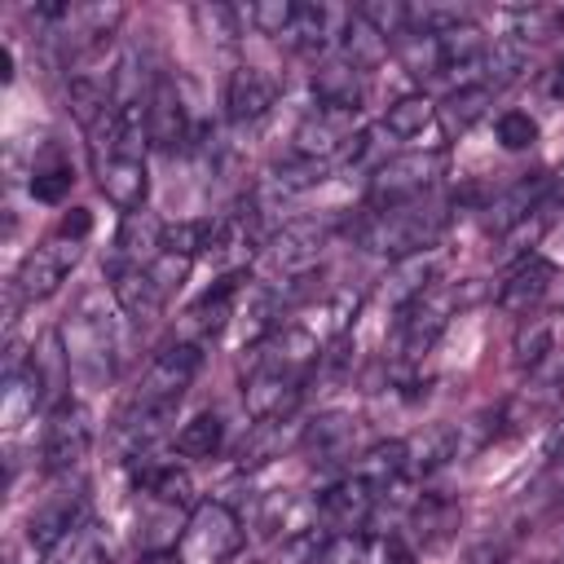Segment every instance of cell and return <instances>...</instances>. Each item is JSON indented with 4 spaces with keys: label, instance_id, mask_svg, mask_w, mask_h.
<instances>
[{
    "label": "cell",
    "instance_id": "obj_35",
    "mask_svg": "<svg viewBox=\"0 0 564 564\" xmlns=\"http://www.w3.org/2000/svg\"><path fill=\"white\" fill-rule=\"evenodd\" d=\"M361 22H370L388 44L392 40H401L410 26H414V9L410 4H401V0H370V4H357L352 9Z\"/></svg>",
    "mask_w": 564,
    "mask_h": 564
},
{
    "label": "cell",
    "instance_id": "obj_21",
    "mask_svg": "<svg viewBox=\"0 0 564 564\" xmlns=\"http://www.w3.org/2000/svg\"><path fill=\"white\" fill-rule=\"evenodd\" d=\"M163 220H154L145 207L141 212H128L123 225H119V238H115V256L110 260H123V264H150L159 251H163Z\"/></svg>",
    "mask_w": 564,
    "mask_h": 564
},
{
    "label": "cell",
    "instance_id": "obj_40",
    "mask_svg": "<svg viewBox=\"0 0 564 564\" xmlns=\"http://www.w3.org/2000/svg\"><path fill=\"white\" fill-rule=\"evenodd\" d=\"M357 564H414V555L405 551V542L397 533H375L361 542Z\"/></svg>",
    "mask_w": 564,
    "mask_h": 564
},
{
    "label": "cell",
    "instance_id": "obj_18",
    "mask_svg": "<svg viewBox=\"0 0 564 564\" xmlns=\"http://www.w3.org/2000/svg\"><path fill=\"white\" fill-rule=\"evenodd\" d=\"M542 194H546V176H520L516 185L498 189V194L485 203V225H489L494 234H511V229H520V225L538 212Z\"/></svg>",
    "mask_w": 564,
    "mask_h": 564
},
{
    "label": "cell",
    "instance_id": "obj_22",
    "mask_svg": "<svg viewBox=\"0 0 564 564\" xmlns=\"http://www.w3.org/2000/svg\"><path fill=\"white\" fill-rule=\"evenodd\" d=\"M75 516H79V494H57V498H48V502L31 516V524H26L31 546H35V551H57V546L75 533Z\"/></svg>",
    "mask_w": 564,
    "mask_h": 564
},
{
    "label": "cell",
    "instance_id": "obj_9",
    "mask_svg": "<svg viewBox=\"0 0 564 564\" xmlns=\"http://www.w3.org/2000/svg\"><path fill=\"white\" fill-rule=\"evenodd\" d=\"M357 141V115L352 110H335V106H313L300 128H295V154L330 163L339 154H348Z\"/></svg>",
    "mask_w": 564,
    "mask_h": 564
},
{
    "label": "cell",
    "instance_id": "obj_10",
    "mask_svg": "<svg viewBox=\"0 0 564 564\" xmlns=\"http://www.w3.org/2000/svg\"><path fill=\"white\" fill-rule=\"evenodd\" d=\"M322 225H308V220H295V225H282L269 234L264 242V264L273 278L291 282V278H308L313 264L322 260Z\"/></svg>",
    "mask_w": 564,
    "mask_h": 564
},
{
    "label": "cell",
    "instance_id": "obj_27",
    "mask_svg": "<svg viewBox=\"0 0 564 564\" xmlns=\"http://www.w3.org/2000/svg\"><path fill=\"white\" fill-rule=\"evenodd\" d=\"M410 524H414V538L423 546H441L454 529H458V507L441 494H423L414 507H410Z\"/></svg>",
    "mask_w": 564,
    "mask_h": 564
},
{
    "label": "cell",
    "instance_id": "obj_17",
    "mask_svg": "<svg viewBox=\"0 0 564 564\" xmlns=\"http://www.w3.org/2000/svg\"><path fill=\"white\" fill-rule=\"evenodd\" d=\"M145 115H150V145L159 150H185L189 141V115L176 97V88L167 79H159L150 93H145Z\"/></svg>",
    "mask_w": 564,
    "mask_h": 564
},
{
    "label": "cell",
    "instance_id": "obj_33",
    "mask_svg": "<svg viewBox=\"0 0 564 564\" xmlns=\"http://www.w3.org/2000/svg\"><path fill=\"white\" fill-rule=\"evenodd\" d=\"M524 62L529 57H524L520 40H494V48H485V57H480V84L485 88H502V84L520 79Z\"/></svg>",
    "mask_w": 564,
    "mask_h": 564
},
{
    "label": "cell",
    "instance_id": "obj_39",
    "mask_svg": "<svg viewBox=\"0 0 564 564\" xmlns=\"http://www.w3.org/2000/svg\"><path fill=\"white\" fill-rule=\"evenodd\" d=\"M247 18H251V26H256L260 35H273V40H282V35L291 31V18H295V0H260V4H251V9H247Z\"/></svg>",
    "mask_w": 564,
    "mask_h": 564
},
{
    "label": "cell",
    "instance_id": "obj_26",
    "mask_svg": "<svg viewBox=\"0 0 564 564\" xmlns=\"http://www.w3.org/2000/svg\"><path fill=\"white\" fill-rule=\"evenodd\" d=\"M238 282H242V273H225L194 308H189V322H194V330L203 335V339H216L225 326H229V317H234V300H238Z\"/></svg>",
    "mask_w": 564,
    "mask_h": 564
},
{
    "label": "cell",
    "instance_id": "obj_15",
    "mask_svg": "<svg viewBox=\"0 0 564 564\" xmlns=\"http://www.w3.org/2000/svg\"><path fill=\"white\" fill-rule=\"evenodd\" d=\"M106 273H110V291H115L119 308H123L132 322H150V317H159V313H163L167 295L154 286V278H150V269H145V264L110 260V264H106Z\"/></svg>",
    "mask_w": 564,
    "mask_h": 564
},
{
    "label": "cell",
    "instance_id": "obj_12",
    "mask_svg": "<svg viewBox=\"0 0 564 564\" xmlns=\"http://www.w3.org/2000/svg\"><path fill=\"white\" fill-rule=\"evenodd\" d=\"M375 502H379V489L352 471V476L335 480V485L317 498V516H322V524H326L330 533H352V529H361V524L370 520Z\"/></svg>",
    "mask_w": 564,
    "mask_h": 564
},
{
    "label": "cell",
    "instance_id": "obj_23",
    "mask_svg": "<svg viewBox=\"0 0 564 564\" xmlns=\"http://www.w3.org/2000/svg\"><path fill=\"white\" fill-rule=\"evenodd\" d=\"M40 392H44V379H40L35 357H31V366H22V370L4 375V392H0V419H4V427H9V432L35 419Z\"/></svg>",
    "mask_w": 564,
    "mask_h": 564
},
{
    "label": "cell",
    "instance_id": "obj_36",
    "mask_svg": "<svg viewBox=\"0 0 564 564\" xmlns=\"http://www.w3.org/2000/svg\"><path fill=\"white\" fill-rule=\"evenodd\" d=\"M489 101H494V88H485V84H463V88H454V93L445 97V123L458 128V132H467V128L489 110Z\"/></svg>",
    "mask_w": 564,
    "mask_h": 564
},
{
    "label": "cell",
    "instance_id": "obj_4",
    "mask_svg": "<svg viewBox=\"0 0 564 564\" xmlns=\"http://www.w3.org/2000/svg\"><path fill=\"white\" fill-rule=\"evenodd\" d=\"M441 229H445V212L427 198H410V203H383V207L366 212L352 225V238L370 256L410 260V256L427 251L441 238Z\"/></svg>",
    "mask_w": 564,
    "mask_h": 564
},
{
    "label": "cell",
    "instance_id": "obj_30",
    "mask_svg": "<svg viewBox=\"0 0 564 564\" xmlns=\"http://www.w3.org/2000/svg\"><path fill=\"white\" fill-rule=\"evenodd\" d=\"M427 128H436V106H432L423 93L392 101L388 115H383V132L397 137V141H414V137H423Z\"/></svg>",
    "mask_w": 564,
    "mask_h": 564
},
{
    "label": "cell",
    "instance_id": "obj_32",
    "mask_svg": "<svg viewBox=\"0 0 564 564\" xmlns=\"http://www.w3.org/2000/svg\"><path fill=\"white\" fill-rule=\"evenodd\" d=\"M427 273H432V251H419L410 260H397V273L383 282V300H392L397 308H405L414 295L427 291Z\"/></svg>",
    "mask_w": 564,
    "mask_h": 564
},
{
    "label": "cell",
    "instance_id": "obj_37",
    "mask_svg": "<svg viewBox=\"0 0 564 564\" xmlns=\"http://www.w3.org/2000/svg\"><path fill=\"white\" fill-rule=\"evenodd\" d=\"M546 352H551V322L542 313H533L516 330V366H542Z\"/></svg>",
    "mask_w": 564,
    "mask_h": 564
},
{
    "label": "cell",
    "instance_id": "obj_31",
    "mask_svg": "<svg viewBox=\"0 0 564 564\" xmlns=\"http://www.w3.org/2000/svg\"><path fill=\"white\" fill-rule=\"evenodd\" d=\"M339 48H344V62H352L357 70H366V66H375V62H383V53H388V40L370 26V22H361L357 13L344 22V35H339Z\"/></svg>",
    "mask_w": 564,
    "mask_h": 564
},
{
    "label": "cell",
    "instance_id": "obj_11",
    "mask_svg": "<svg viewBox=\"0 0 564 564\" xmlns=\"http://www.w3.org/2000/svg\"><path fill=\"white\" fill-rule=\"evenodd\" d=\"M75 260H79V242L66 238V234H57V238L40 242L35 251H26V260H22L18 278H13V286H18L26 300H44V295H53V291L66 282V273L75 269Z\"/></svg>",
    "mask_w": 564,
    "mask_h": 564
},
{
    "label": "cell",
    "instance_id": "obj_2",
    "mask_svg": "<svg viewBox=\"0 0 564 564\" xmlns=\"http://www.w3.org/2000/svg\"><path fill=\"white\" fill-rule=\"evenodd\" d=\"M198 361H203V352H198V344H167L154 361H150V370L141 375V383H137V392L128 397V405H123V414H119V427L132 436V445L141 449L159 427H163V419L176 410V401L185 397V388L194 383V375H198Z\"/></svg>",
    "mask_w": 564,
    "mask_h": 564
},
{
    "label": "cell",
    "instance_id": "obj_1",
    "mask_svg": "<svg viewBox=\"0 0 564 564\" xmlns=\"http://www.w3.org/2000/svg\"><path fill=\"white\" fill-rule=\"evenodd\" d=\"M317 357H322V344L304 326H278L264 339H256L242 370V401L251 419H286Z\"/></svg>",
    "mask_w": 564,
    "mask_h": 564
},
{
    "label": "cell",
    "instance_id": "obj_13",
    "mask_svg": "<svg viewBox=\"0 0 564 564\" xmlns=\"http://www.w3.org/2000/svg\"><path fill=\"white\" fill-rule=\"evenodd\" d=\"M551 282H555V264H551V260H542V256L516 260L511 273L502 278V286H498L502 313H511V317H533V313L542 308Z\"/></svg>",
    "mask_w": 564,
    "mask_h": 564
},
{
    "label": "cell",
    "instance_id": "obj_44",
    "mask_svg": "<svg viewBox=\"0 0 564 564\" xmlns=\"http://www.w3.org/2000/svg\"><path fill=\"white\" fill-rule=\"evenodd\" d=\"M88 229H93V216H88L84 207H70V212H66V220H62V234L79 242V238H84Z\"/></svg>",
    "mask_w": 564,
    "mask_h": 564
},
{
    "label": "cell",
    "instance_id": "obj_3",
    "mask_svg": "<svg viewBox=\"0 0 564 564\" xmlns=\"http://www.w3.org/2000/svg\"><path fill=\"white\" fill-rule=\"evenodd\" d=\"M57 344H62V361L79 388H106L115 379L119 335H115V317H110L101 291H84L75 300V308L57 326Z\"/></svg>",
    "mask_w": 564,
    "mask_h": 564
},
{
    "label": "cell",
    "instance_id": "obj_14",
    "mask_svg": "<svg viewBox=\"0 0 564 564\" xmlns=\"http://www.w3.org/2000/svg\"><path fill=\"white\" fill-rule=\"evenodd\" d=\"M357 445V419L348 410H326L317 419L304 423L300 432V449L308 454V463L317 467H330V463H344Z\"/></svg>",
    "mask_w": 564,
    "mask_h": 564
},
{
    "label": "cell",
    "instance_id": "obj_38",
    "mask_svg": "<svg viewBox=\"0 0 564 564\" xmlns=\"http://www.w3.org/2000/svg\"><path fill=\"white\" fill-rule=\"evenodd\" d=\"M48 564H110V555H106V546H101V538H97L93 529H75V533L48 555Z\"/></svg>",
    "mask_w": 564,
    "mask_h": 564
},
{
    "label": "cell",
    "instance_id": "obj_42",
    "mask_svg": "<svg viewBox=\"0 0 564 564\" xmlns=\"http://www.w3.org/2000/svg\"><path fill=\"white\" fill-rule=\"evenodd\" d=\"M70 167L66 163H53V167H35L31 172V194L40 198V203H62L66 198V189H70Z\"/></svg>",
    "mask_w": 564,
    "mask_h": 564
},
{
    "label": "cell",
    "instance_id": "obj_43",
    "mask_svg": "<svg viewBox=\"0 0 564 564\" xmlns=\"http://www.w3.org/2000/svg\"><path fill=\"white\" fill-rule=\"evenodd\" d=\"M507 555H511V546L502 538H485L463 555V564H507Z\"/></svg>",
    "mask_w": 564,
    "mask_h": 564
},
{
    "label": "cell",
    "instance_id": "obj_19",
    "mask_svg": "<svg viewBox=\"0 0 564 564\" xmlns=\"http://www.w3.org/2000/svg\"><path fill=\"white\" fill-rule=\"evenodd\" d=\"M273 101H278V84H273L260 66H238V70L229 75L225 106H229V119H234V123H256V119H264Z\"/></svg>",
    "mask_w": 564,
    "mask_h": 564
},
{
    "label": "cell",
    "instance_id": "obj_7",
    "mask_svg": "<svg viewBox=\"0 0 564 564\" xmlns=\"http://www.w3.org/2000/svg\"><path fill=\"white\" fill-rule=\"evenodd\" d=\"M436 176H445V154L441 150H410V154H392L375 167L370 176V194H375V207L383 203H410V198H423Z\"/></svg>",
    "mask_w": 564,
    "mask_h": 564
},
{
    "label": "cell",
    "instance_id": "obj_24",
    "mask_svg": "<svg viewBox=\"0 0 564 564\" xmlns=\"http://www.w3.org/2000/svg\"><path fill=\"white\" fill-rule=\"evenodd\" d=\"M137 458H141V454H137ZM132 480H137V489H145L150 498H159V502H167V507H185V502L194 498L189 476H185L176 463H154L150 454L132 467Z\"/></svg>",
    "mask_w": 564,
    "mask_h": 564
},
{
    "label": "cell",
    "instance_id": "obj_45",
    "mask_svg": "<svg viewBox=\"0 0 564 564\" xmlns=\"http://www.w3.org/2000/svg\"><path fill=\"white\" fill-rule=\"evenodd\" d=\"M141 564H181V555L176 551H150V555H141Z\"/></svg>",
    "mask_w": 564,
    "mask_h": 564
},
{
    "label": "cell",
    "instance_id": "obj_8",
    "mask_svg": "<svg viewBox=\"0 0 564 564\" xmlns=\"http://www.w3.org/2000/svg\"><path fill=\"white\" fill-rule=\"evenodd\" d=\"M93 445V414L79 401H62L53 405V414L44 419V436H40V454L48 471H70L84 463Z\"/></svg>",
    "mask_w": 564,
    "mask_h": 564
},
{
    "label": "cell",
    "instance_id": "obj_41",
    "mask_svg": "<svg viewBox=\"0 0 564 564\" xmlns=\"http://www.w3.org/2000/svg\"><path fill=\"white\" fill-rule=\"evenodd\" d=\"M498 141H502L507 150H529V145L538 141V119H533L529 110H507V115H498Z\"/></svg>",
    "mask_w": 564,
    "mask_h": 564
},
{
    "label": "cell",
    "instance_id": "obj_20",
    "mask_svg": "<svg viewBox=\"0 0 564 564\" xmlns=\"http://www.w3.org/2000/svg\"><path fill=\"white\" fill-rule=\"evenodd\" d=\"M313 97H317V106H335V110H352V115H361L366 79H361V70H357L352 62L335 57V62L317 66V75H313Z\"/></svg>",
    "mask_w": 564,
    "mask_h": 564
},
{
    "label": "cell",
    "instance_id": "obj_46",
    "mask_svg": "<svg viewBox=\"0 0 564 564\" xmlns=\"http://www.w3.org/2000/svg\"><path fill=\"white\" fill-rule=\"evenodd\" d=\"M551 93H555V97H564V57L555 62V75H551Z\"/></svg>",
    "mask_w": 564,
    "mask_h": 564
},
{
    "label": "cell",
    "instance_id": "obj_16",
    "mask_svg": "<svg viewBox=\"0 0 564 564\" xmlns=\"http://www.w3.org/2000/svg\"><path fill=\"white\" fill-rule=\"evenodd\" d=\"M97 163V185L101 194L128 216V212H141L145 203V159H123V154H106V159H93Z\"/></svg>",
    "mask_w": 564,
    "mask_h": 564
},
{
    "label": "cell",
    "instance_id": "obj_25",
    "mask_svg": "<svg viewBox=\"0 0 564 564\" xmlns=\"http://www.w3.org/2000/svg\"><path fill=\"white\" fill-rule=\"evenodd\" d=\"M330 31H335V13L317 0H295V18H291V31L282 35L295 53H322L330 44Z\"/></svg>",
    "mask_w": 564,
    "mask_h": 564
},
{
    "label": "cell",
    "instance_id": "obj_34",
    "mask_svg": "<svg viewBox=\"0 0 564 564\" xmlns=\"http://www.w3.org/2000/svg\"><path fill=\"white\" fill-rule=\"evenodd\" d=\"M220 441H225V423H220V414H212V410L194 414V419L176 432V449H181L185 458H212V454L220 449Z\"/></svg>",
    "mask_w": 564,
    "mask_h": 564
},
{
    "label": "cell",
    "instance_id": "obj_5",
    "mask_svg": "<svg viewBox=\"0 0 564 564\" xmlns=\"http://www.w3.org/2000/svg\"><path fill=\"white\" fill-rule=\"evenodd\" d=\"M242 546V524L225 502H198L181 529V564H229Z\"/></svg>",
    "mask_w": 564,
    "mask_h": 564
},
{
    "label": "cell",
    "instance_id": "obj_28",
    "mask_svg": "<svg viewBox=\"0 0 564 564\" xmlns=\"http://www.w3.org/2000/svg\"><path fill=\"white\" fill-rule=\"evenodd\" d=\"M405 471H410V449H405V441L370 445V449L361 454V463H357V476H361V480H370L379 494H383V489H392Z\"/></svg>",
    "mask_w": 564,
    "mask_h": 564
},
{
    "label": "cell",
    "instance_id": "obj_29",
    "mask_svg": "<svg viewBox=\"0 0 564 564\" xmlns=\"http://www.w3.org/2000/svg\"><path fill=\"white\" fill-rule=\"evenodd\" d=\"M401 66L414 75V79H436L445 70V53H441V40L436 31H405L401 40H392Z\"/></svg>",
    "mask_w": 564,
    "mask_h": 564
},
{
    "label": "cell",
    "instance_id": "obj_6",
    "mask_svg": "<svg viewBox=\"0 0 564 564\" xmlns=\"http://www.w3.org/2000/svg\"><path fill=\"white\" fill-rule=\"evenodd\" d=\"M454 304H458V291H449V286H427V291L414 295L405 308H397V330H392L397 357L414 361V357L432 352V344H436L441 330L449 326Z\"/></svg>",
    "mask_w": 564,
    "mask_h": 564
}]
</instances>
